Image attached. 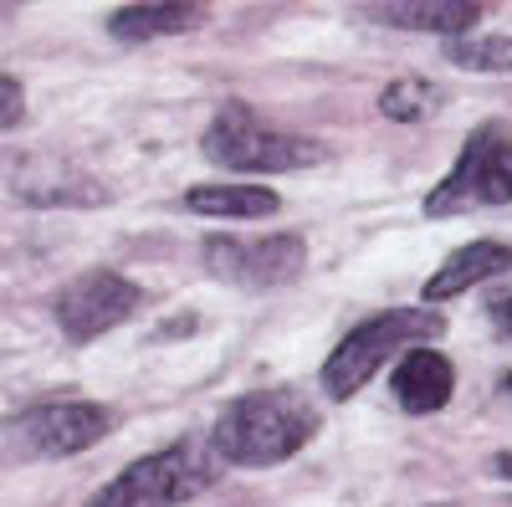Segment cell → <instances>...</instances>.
I'll return each instance as SVG.
<instances>
[{
	"mask_svg": "<svg viewBox=\"0 0 512 507\" xmlns=\"http://www.w3.org/2000/svg\"><path fill=\"white\" fill-rule=\"evenodd\" d=\"M205 6H123L108 16V31L118 41H154V36H185L205 26Z\"/></svg>",
	"mask_w": 512,
	"mask_h": 507,
	"instance_id": "cell-14",
	"label": "cell"
},
{
	"mask_svg": "<svg viewBox=\"0 0 512 507\" xmlns=\"http://www.w3.org/2000/svg\"><path fill=\"white\" fill-rule=\"evenodd\" d=\"M26 113V93H21V82L11 72H0V129H16Z\"/></svg>",
	"mask_w": 512,
	"mask_h": 507,
	"instance_id": "cell-17",
	"label": "cell"
},
{
	"mask_svg": "<svg viewBox=\"0 0 512 507\" xmlns=\"http://www.w3.org/2000/svg\"><path fill=\"white\" fill-rule=\"evenodd\" d=\"M144 308V287L139 282H128L108 267H93V272H82L77 282L62 287V298H57V328L72 338V344H93V338L113 333L118 323H128Z\"/></svg>",
	"mask_w": 512,
	"mask_h": 507,
	"instance_id": "cell-8",
	"label": "cell"
},
{
	"mask_svg": "<svg viewBox=\"0 0 512 507\" xmlns=\"http://www.w3.org/2000/svg\"><path fill=\"white\" fill-rule=\"evenodd\" d=\"M205 267L216 272L221 282H236V287H287L303 277L308 267V241L303 236H205Z\"/></svg>",
	"mask_w": 512,
	"mask_h": 507,
	"instance_id": "cell-7",
	"label": "cell"
},
{
	"mask_svg": "<svg viewBox=\"0 0 512 507\" xmlns=\"http://www.w3.org/2000/svg\"><path fill=\"white\" fill-rule=\"evenodd\" d=\"M11 190L26 205H103L108 200V190L88 175V169H77L72 159H52V154L26 159L11 175Z\"/></svg>",
	"mask_w": 512,
	"mask_h": 507,
	"instance_id": "cell-9",
	"label": "cell"
},
{
	"mask_svg": "<svg viewBox=\"0 0 512 507\" xmlns=\"http://www.w3.org/2000/svg\"><path fill=\"white\" fill-rule=\"evenodd\" d=\"M507 267H512V246H507V241H472V246H456L451 257H446L431 277H425L420 303H425V308L451 303V298H461V292H472L477 282L502 277Z\"/></svg>",
	"mask_w": 512,
	"mask_h": 507,
	"instance_id": "cell-10",
	"label": "cell"
},
{
	"mask_svg": "<svg viewBox=\"0 0 512 507\" xmlns=\"http://www.w3.org/2000/svg\"><path fill=\"white\" fill-rule=\"evenodd\" d=\"M436 507H451V502H436Z\"/></svg>",
	"mask_w": 512,
	"mask_h": 507,
	"instance_id": "cell-20",
	"label": "cell"
},
{
	"mask_svg": "<svg viewBox=\"0 0 512 507\" xmlns=\"http://www.w3.org/2000/svg\"><path fill=\"white\" fill-rule=\"evenodd\" d=\"M446 62H456L466 72H512V36H482V31L451 36Z\"/></svg>",
	"mask_w": 512,
	"mask_h": 507,
	"instance_id": "cell-15",
	"label": "cell"
},
{
	"mask_svg": "<svg viewBox=\"0 0 512 507\" xmlns=\"http://www.w3.org/2000/svg\"><path fill=\"white\" fill-rule=\"evenodd\" d=\"M441 333H446V318L436 308H390V313H379V318H369V323H359V328H349L344 338H338V349L323 364V390L333 400H349L400 349L431 344V338H441Z\"/></svg>",
	"mask_w": 512,
	"mask_h": 507,
	"instance_id": "cell-2",
	"label": "cell"
},
{
	"mask_svg": "<svg viewBox=\"0 0 512 507\" xmlns=\"http://www.w3.org/2000/svg\"><path fill=\"white\" fill-rule=\"evenodd\" d=\"M492 472H497L502 482H512V451H497V456H492Z\"/></svg>",
	"mask_w": 512,
	"mask_h": 507,
	"instance_id": "cell-19",
	"label": "cell"
},
{
	"mask_svg": "<svg viewBox=\"0 0 512 507\" xmlns=\"http://www.w3.org/2000/svg\"><path fill=\"white\" fill-rule=\"evenodd\" d=\"M390 390L405 415H436V410H446V400L456 390V369L436 349H405V359L390 374Z\"/></svg>",
	"mask_w": 512,
	"mask_h": 507,
	"instance_id": "cell-11",
	"label": "cell"
},
{
	"mask_svg": "<svg viewBox=\"0 0 512 507\" xmlns=\"http://www.w3.org/2000/svg\"><path fill=\"white\" fill-rule=\"evenodd\" d=\"M492 318H497V328H502V333H512V298L492 303Z\"/></svg>",
	"mask_w": 512,
	"mask_h": 507,
	"instance_id": "cell-18",
	"label": "cell"
},
{
	"mask_svg": "<svg viewBox=\"0 0 512 507\" xmlns=\"http://www.w3.org/2000/svg\"><path fill=\"white\" fill-rule=\"evenodd\" d=\"M436 108V88L425 77H405V82H390V88L379 93V113L395 118V123H415Z\"/></svg>",
	"mask_w": 512,
	"mask_h": 507,
	"instance_id": "cell-16",
	"label": "cell"
},
{
	"mask_svg": "<svg viewBox=\"0 0 512 507\" xmlns=\"http://www.w3.org/2000/svg\"><path fill=\"white\" fill-rule=\"evenodd\" d=\"M497 205H512V129L492 118L466 134L446 180L425 195V216L446 221V216H472V210H497Z\"/></svg>",
	"mask_w": 512,
	"mask_h": 507,
	"instance_id": "cell-4",
	"label": "cell"
},
{
	"mask_svg": "<svg viewBox=\"0 0 512 507\" xmlns=\"http://www.w3.org/2000/svg\"><path fill=\"white\" fill-rule=\"evenodd\" d=\"M313 431H318V410L297 390H251L221 410L210 446L231 467H277V461L303 451Z\"/></svg>",
	"mask_w": 512,
	"mask_h": 507,
	"instance_id": "cell-1",
	"label": "cell"
},
{
	"mask_svg": "<svg viewBox=\"0 0 512 507\" xmlns=\"http://www.w3.org/2000/svg\"><path fill=\"white\" fill-rule=\"evenodd\" d=\"M113 436V410L93 400H52L11 415L0 426L11 456H77Z\"/></svg>",
	"mask_w": 512,
	"mask_h": 507,
	"instance_id": "cell-6",
	"label": "cell"
},
{
	"mask_svg": "<svg viewBox=\"0 0 512 507\" xmlns=\"http://www.w3.org/2000/svg\"><path fill=\"white\" fill-rule=\"evenodd\" d=\"M364 16L400 26V31H441V36H466L482 21L477 0H395V6H364Z\"/></svg>",
	"mask_w": 512,
	"mask_h": 507,
	"instance_id": "cell-12",
	"label": "cell"
},
{
	"mask_svg": "<svg viewBox=\"0 0 512 507\" xmlns=\"http://www.w3.org/2000/svg\"><path fill=\"white\" fill-rule=\"evenodd\" d=\"M185 205L195 216H226V221H262L277 216L282 195L267 185H200L185 195Z\"/></svg>",
	"mask_w": 512,
	"mask_h": 507,
	"instance_id": "cell-13",
	"label": "cell"
},
{
	"mask_svg": "<svg viewBox=\"0 0 512 507\" xmlns=\"http://www.w3.org/2000/svg\"><path fill=\"white\" fill-rule=\"evenodd\" d=\"M200 154L231 175H287V169L323 164L328 149L303 134H282L251 113V103H226L200 139Z\"/></svg>",
	"mask_w": 512,
	"mask_h": 507,
	"instance_id": "cell-3",
	"label": "cell"
},
{
	"mask_svg": "<svg viewBox=\"0 0 512 507\" xmlns=\"http://www.w3.org/2000/svg\"><path fill=\"white\" fill-rule=\"evenodd\" d=\"M210 487H216V461L195 441H180L154 456H139L134 467H123L108 487L88 497V507H180Z\"/></svg>",
	"mask_w": 512,
	"mask_h": 507,
	"instance_id": "cell-5",
	"label": "cell"
}]
</instances>
